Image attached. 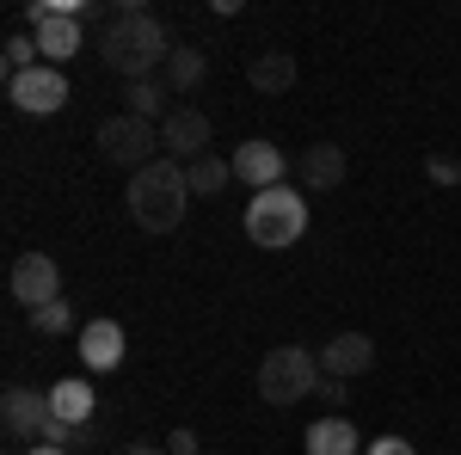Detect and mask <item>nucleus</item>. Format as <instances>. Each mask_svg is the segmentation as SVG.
<instances>
[{"label":"nucleus","instance_id":"nucleus-19","mask_svg":"<svg viewBox=\"0 0 461 455\" xmlns=\"http://www.w3.org/2000/svg\"><path fill=\"white\" fill-rule=\"evenodd\" d=\"M185 178H191V197H215V191L234 178V160H221V154H197V160L185 167Z\"/></svg>","mask_w":461,"mask_h":455},{"label":"nucleus","instance_id":"nucleus-28","mask_svg":"<svg viewBox=\"0 0 461 455\" xmlns=\"http://www.w3.org/2000/svg\"><path fill=\"white\" fill-rule=\"evenodd\" d=\"M203 455H210V450H203Z\"/></svg>","mask_w":461,"mask_h":455},{"label":"nucleus","instance_id":"nucleus-12","mask_svg":"<svg viewBox=\"0 0 461 455\" xmlns=\"http://www.w3.org/2000/svg\"><path fill=\"white\" fill-rule=\"evenodd\" d=\"M0 419L13 437H43V424H50V394H37V387H6L0 394Z\"/></svg>","mask_w":461,"mask_h":455},{"label":"nucleus","instance_id":"nucleus-23","mask_svg":"<svg viewBox=\"0 0 461 455\" xmlns=\"http://www.w3.org/2000/svg\"><path fill=\"white\" fill-rule=\"evenodd\" d=\"M425 173L437 178V185H461V160H456V154H430Z\"/></svg>","mask_w":461,"mask_h":455},{"label":"nucleus","instance_id":"nucleus-26","mask_svg":"<svg viewBox=\"0 0 461 455\" xmlns=\"http://www.w3.org/2000/svg\"><path fill=\"white\" fill-rule=\"evenodd\" d=\"M123 455H173V450H167V443H130Z\"/></svg>","mask_w":461,"mask_h":455},{"label":"nucleus","instance_id":"nucleus-6","mask_svg":"<svg viewBox=\"0 0 461 455\" xmlns=\"http://www.w3.org/2000/svg\"><path fill=\"white\" fill-rule=\"evenodd\" d=\"M6 99H13L19 111H32V117H50V111L68 105V74L50 68V62H37L32 74H13V80H6Z\"/></svg>","mask_w":461,"mask_h":455},{"label":"nucleus","instance_id":"nucleus-8","mask_svg":"<svg viewBox=\"0 0 461 455\" xmlns=\"http://www.w3.org/2000/svg\"><path fill=\"white\" fill-rule=\"evenodd\" d=\"M160 148L173 154V160H197V154H210V117L197 105H173L167 111V123H160Z\"/></svg>","mask_w":461,"mask_h":455},{"label":"nucleus","instance_id":"nucleus-17","mask_svg":"<svg viewBox=\"0 0 461 455\" xmlns=\"http://www.w3.org/2000/svg\"><path fill=\"white\" fill-rule=\"evenodd\" d=\"M308 455H363V437H357L351 419H314L308 424Z\"/></svg>","mask_w":461,"mask_h":455},{"label":"nucleus","instance_id":"nucleus-11","mask_svg":"<svg viewBox=\"0 0 461 455\" xmlns=\"http://www.w3.org/2000/svg\"><path fill=\"white\" fill-rule=\"evenodd\" d=\"M234 178L252 185V191L284 185V148H277V141H240V148H234Z\"/></svg>","mask_w":461,"mask_h":455},{"label":"nucleus","instance_id":"nucleus-24","mask_svg":"<svg viewBox=\"0 0 461 455\" xmlns=\"http://www.w3.org/2000/svg\"><path fill=\"white\" fill-rule=\"evenodd\" d=\"M363 455H419V450H412L406 437H375V443H369Z\"/></svg>","mask_w":461,"mask_h":455},{"label":"nucleus","instance_id":"nucleus-9","mask_svg":"<svg viewBox=\"0 0 461 455\" xmlns=\"http://www.w3.org/2000/svg\"><path fill=\"white\" fill-rule=\"evenodd\" d=\"M32 25H37V50L50 68H62L68 56H80V19L74 13H50V6H32Z\"/></svg>","mask_w":461,"mask_h":455},{"label":"nucleus","instance_id":"nucleus-27","mask_svg":"<svg viewBox=\"0 0 461 455\" xmlns=\"http://www.w3.org/2000/svg\"><path fill=\"white\" fill-rule=\"evenodd\" d=\"M25 455H68V450H56V443H32Z\"/></svg>","mask_w":461,"mask_h":455},{"label":"nucleus","instance_id":"nucleus-5","mask_svg":"<svg viewBox=\"0 0 461 455\" xmlns=\"http://www.w3.org/2000/svg\"><path fill=\"white\" fill-rule=\"evenodd\" d=\"M99 154H105L111 167H123V173L136 178L142 167H154V160H160V123L117 111V117H105V123H99Z\"/></svg>","mask_w":461,"mask_h":455},{"label":"nucleus","instance_id":"nucleus-10","mask_svg":"<svg viewBox=\"0 0 461 455\" xmlns=\"http://www.w3.org/2000/svg\"><path fill=\"white\" fill-rule=\"evenodd\" d=\"M320 369H326V382H351L363 369H375V339L369 332H339L320 350Z\"/></svg>","mask_w":461,"mask_h":455},{"label":"nucleus","instance_id":"nucleus-18","mask_svg":"<svg viewBox=\"0 0 461 455\" xmlns=\"http://www.w3.org/2000/svg\"><path fill=\"white\" fill-rule=\"evenodd\" d=\"M167 99H173L167 80H130L123 86V111L130 117H148V123H167Z\"/></svg>","mask_w":461,"mask_h":455},{"label":"nucleus","instance_id":"nucleus-20","mask_svg":"<svg viewBox=\"0 0 461 455\" xmlns=\"http://www.w3.org/2000/svg\"><path fill=\"white\" fill-rule=\"evenodd\" d=\"M203 74H210V56H203V50H191V43L167 56V86H173V93H191Z\"/></svg>","mask_w":461,"mask_h":455},{"label":"nucleus","instance_id":"nucleus-13","mask_svg":"<svg viewBox=\"0 0 461 455\" xmlns=\"http://www.w3.org/2000/svg\"><path fill=\"white\" fill-rule=\"evenodd\" d=\"M295 173H302L308 191H332V185L345 178V148H339V141H314V148H302Z\"/></svg>","mask_w":461,"mask_h":455},{"label":"nucleus","instance_id":"nucleus-25","mask_svg":"<svg viewBox=\"0 0 461 455\" xmlns=\"http://www.w3.org/2000/svg\"><path fill=\"white\" fill-rule=\"evenodd\" d=\"M167 450H173V455H203V450H197V431H185V424L167 437Z\"/></svg>","mask_w":461,"mask_h":455},{"label":"nucleus","instance_id":"nucleus-21","mask_svg":"<svg viewBox=\"0 0 461 455\" xmlns=\"http://www.w3.org/2000/svg\"><path fill=\"white\" fill-rule=\"evenodd\" d=\"M37 56H43V50H37V37L13 32V37H6V50H0V62H6V80H13V74H32V68H37Z\"/></svg>","mask_w":461,"mask_h":455},{"label":"nucleus","instance_id":"nucleus-3","mask_svg":"<svg viewBox=\"0 0 461 455\" xmlns=\"http://www.w3.org/2000/svg\"><path fill=\"white\" fill-rule=\"evenodd\" d=\"M308 234V197L289 191V185H271V191H252L247 204V241L265 246V252H284Z\"/></svg>","mask_w":461,"mask_h":455},{"label":"nucleus","instance_id":"nucleus-2","mask_svg":"<svg viewBox=\"0 0 461 455\" xmlns=\"http://www.w3.org/2000/svg\"><path fill=\"white\" fill-rule=\"evenodd\" d=\"M191 210V178H185V160L173 154H160L154 167L130 178V215H136V228L148 234H173L178 222Z\"/></svg>","mask_w":461,"mask_h":455},{"label":"nucleus","instance_id":"nucleus-7","mask_svg":"<svg viewBox=\"0 0 461 455\" xmlns=\"http://www.w3.org/2000/svg\"><path fill=\"white\" fill-rule=\"evenodd\" d=\"M13 302H25V308H43V302H62V265L50 259V252H19L13 259Z\"/></svg>","mask_w":461,"mask_h":455},{"label":"nucleus","instance_id":"nucleus-16","mask_svg":"<svg viewBox=\"0 0 461 455\" xmlns=\"http://www.w3.org/2000/svg\"><path fill=\"white\" fill-rule=\"evenodd\" d=\"M50 413L62 424H74V431H86L93 424V387H86V376H68V382L50 387Z\"/></svg>","mask_w":461,"mask_h":455},{"label":"nucleus","instance_id":"nucleus-14","mask_svg":"<svg viewBox=\"0 0 461 455\" xmlns=\"http://www.w3.org/2000/svg\"><path fill=\"white\" fill-rule=\"evenodd\" d=\"M80 357H86V369H117L123 363V326L117 320H86L80 326Z\"/></svg>","mask_w":461,"mask_h":455},{"label":"nucleus","instance_id":"nucleus-1","mask_svg":"<svg viewBox=\"0 0 461 455\" xmlns=\"http://www.w3.org/2000/svg\"><path fill=\"white\" fill-rule=\"evenodd\" d=\"M167 56H173L167 25L142 6H117L99 32V62L117 68L123 80H154V68H167Z\"/></svg>","mask_w":461,"mask_h":455},{"label":"nucleus","instance_id":"nucleus-15","mask_svg":"<svg viewBox=\"0 0 461 455\" xmlns=\"http://www.w3.org/2000/svg\"><path fill=\"white\" fill-rule=\"evenodd\" d=\"M247 80H252V93H265V99H284L289 86H295V56H289V50H265V56H252Z\"/></svg>","mask_w":461,"mask_h":455},{"label":"nucleus","instance_id":"nucleus-22","mask_svg":"<svg viewBox=\"0 0 461 455\" xmlns=\"http://www.w3.org/2000/svg\"><path fill=\"white\" fill-rule=\"evenodd\" d=\"M32 326H37V332H50V339L74 332V308H68V296H62V302H43V308H32Z\"/></svg>","mask_w":461,"mask_h":455},{"label":"nucleus","instance_id":"nucleus-4","mask_svg":"<svg viewBox=\"0 0 461 455\" xmlns=\"http://www.w3.org/2000/svg\"><path fill=\"white\" fill-rule=\"evenodd\" d=\"M320 382H326V369H320L314 350H302V345H277L258 363V394L271 406H295V400L320 394Z\"/></svg>","mask_w":461,"mask_h":455}]
</instances>
